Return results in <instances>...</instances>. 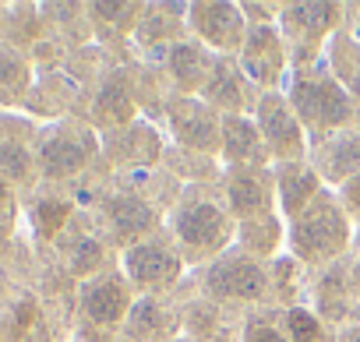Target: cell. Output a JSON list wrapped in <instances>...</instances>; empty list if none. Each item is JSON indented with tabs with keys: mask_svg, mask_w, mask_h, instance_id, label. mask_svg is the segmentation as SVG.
I'll return each instance as SVG.
<instances>
[{
	"mask_svg": "<svg viewBox=\"0 0 360 342\" xmlns=\"http://www.w3.org/2000/svg\"><path fill=\"white\" fill-rule=\"evenodd\" d=\"M342 244H346V219L328 195H318L293 219V247L304 258L318 261V258H332Z\"/></svg>",
	"mask_w": 360,
	"mask_h": 342,
	"instance_id": "6da1fadb",
	"label": "cell"
},
{
	"mask_svg": "<svg viewBox=\"0 0 360 342\" xmlns=\"http://www.w3.org/2000/svg\"><path fill=\"white\" fill-rule=\"evenodd\" d=\"M173 230H176V240L184 244L195 258L216 254L230 240V219H226V212L216 209V205H209V202H188L184 209H176Z\"/></svg>",
	"mask_w": 360,
	"mask_h": 342,
	"instance_id": "7a4b0ae2",
	"label": "cell"
},
{
	"mask_svg": "<svg viewBox=\"0 0 360 342\" xmlns=\"http://www.w3.org/2000/svg\"><path fill=\"white\" fill-rule=\"evenodd\" d=\"M293 106L304 117V124H314V127H325V131H332L335 124H342L349 117V99L342 96V88L332 78H318V74L297 78Z\"/></svg>",
	"mask_w": 360,
	"mask_h": 342,
	"instance_id": "3957f363",
	"label": "cell"
},
{
	"mask_svg": "<svg viewBox=\"0 0 360 342\" xmlns=\"http://www.w3.org/2000/svg\"><path fill=\"white\" fill-rule=\"evenodd\" d=\"M124 265H127V275L145 286V289H162L176 279L180 272V258L166 247V244H155V240H145V244H134L127 247L124 254Z\"/></svg>",
	"mask_w": 360,
	"mask_h": 342,
	"instance_id": "277c9868",
	"label": "cell"
},
{
	"mask_svg": "<svg viewBox=\"0 0 360 342\" xmlns=\"http://www.w3.org/2000/svg\"><path fill=\"white\" fill-rule=\"evenodd\" d=\"M258 113H262V138H265L283 159H300V152H304V134H300V124H297L293 110L286 106V99L265 96Z\"/></svg>",
	"mask_w": 360,
	"mask_h": 342,
	"instance_id": "5b68a950",
	"label": "cell"
},
{
	"mask_svg": "<svg viewBox=\"0 0 360 342\" xmlns=\"http://www.w3.org/2000/svg\"><path fill=\"white\" fill-rule=\"evenodd\" d=\"M209 289L223 300H251V296H262L265 275L248 258H226L209 272Z\"/></svg>",
	"mask_w": 360,
	"mask_h": 342,
	"instance_id": "8992f818",
	"label": "cell"
},
{
	"mask_svg": "<svg viewBox=\"0 0 360 342\" xmlns=\"http://www.w3.org/2000/svg\"><path fill=\"white\" fill-rule=\"evenodd\" d=\"M279 67H283L279 36L272 29H265V25L251 29V36L244 43V71H248V78L272 81V78H279Z\"/></svg>",
	"mask_w": 360,
	"mask_h": 342,
	"instance_id": "52a82bcc",
	"label": "cell"
},
{
	"mask_svg": "<svg viewBox=\"0 0 360 342\" xmlns=\"http://www.w3.org/2000/svg\"><path fill=\"white\" fill-rule=\"evenodd\" d=\"M191 22L202 29V36L212 46H219V50L237 46V36H240L237 8H230V4H198V8H191Z\"/></svg>",
	"mask_w": 360,
	"mask_h": 342,
	"instance_id": "ba28073f",
	"label": "cell"
},
{
	"mask_svg": "<svg viewBox=\"0 0 360 342\" xmlns=\"http://www.w3.org/2000/svg\"><path fill=\"white\" fill-rule=\"evenodd\" d=\"M82 307H85V314H89L92 321L110 324V321H117V317L124 314V307H127L124 286H120L117 279H99V282H92V286L85 289Z\"/></svg>",
	"mask_w": 360,
	"mask_h": 342,
	"instance_id": "9c48e42d",
	"label": "cell"
},
{
	"mask_svg": "<svg viewBox=\"0 0 360 342\" xmlns=\"http://www.w3.org/2000/svg\"><path fill=\"white\" fill-rule=\"evenodd\" d=\"M39 162L50 177H68L85 162V145H78L75 138H50L39 152Z\"/></svg>",
	"mask_w": 360,
	"mask_h": 342,
	"instance_id": "30bf717a",
	"label": "cell"
},
{
	"mask_svg": "<svg viewBox=\"0 0 360 342\" xmlns=\"http://www.w3.org/2000/svg\"><path fill=\"white\" fill-rule=\"evenodd\" d=\"M223 148L233 162H258L262 155V131L251 127V120H226Z\"/></svg>",
	"mask_w": 360,
	"mask_h": 342,
	"instance_id": "8fae6325",
	"label": "cell"
},
{
	"mask_svg": "<svg viewBox=\"0 0 360 342\" xmlns=\"http://www.w3.org/2000/svg\"><path fill=\"white\" fill-rule=\"evenodd\" d=\"M106 212H110L113 233L124 237V240H131V237H138V233H145L152 226V216H148V209L138 198H113Z\"/></svg>",
	"mask_w": 360,
	"mask_h": 342,
	"instance_id": "7c38bea8",
	"label": "cell"
},
{
	"mask_svg": "<svg viewBox=\"0 0 360 342\" xmlns=\"http://www.w3.org/2000/svg\"><path fill=\"white\" fill-rule=\"evenodd\" d=\"M265 198H269V188H265L258 177L237 173V177L230 180V205H233V212H240V216H258V212L265 209Z\"/></svg>",
	"mask_w": 360,
	"mask_h": 342,
	"instance_id": "4fadbf2b",
	"label": "cell"
},
{
	"mask_svg": "<svg viewBox=\"0 0 360 342\" xmlns=\"http://www.w3.org/2000/svg\"><path fill=\"white\" fill-rule=\"evenodd\" d=\"M0 169H8L11 177H25L29 173V152L15 141H4L0 145Z\"/></svg>",
	"mask_w": 360,
	"mask_h": 342,
	"instance_id": "5bb4252c",
	"label": "cell"
},
{
	"mask_svg": "<svg viewBox=\"0 0 360 342\" xmlns=\"http://www.w3.org/2000/svg\"><path fill=\"white\" fill-rule=\"evenodd\" d=\"M22 64L11 57V53H0V81L4 85H22Z\"/></svg>",
	"mask_w": 360,
	"mask_h": 342,
	"instance_id": "9a60e30c",
	"label": "cell"
},
{
	"mask_svg": "<svg viewBox=\"0 0 360 342\" xmlns=\"http://www.w3.org/2000/svg\"><path fill=\"white\" fill-rule=\"evenodd\" d=\"M248 342H286V338H283L276 328H269V324H258V321H255V324L248 328Z\"/></svg>",
	"mask_w": 360,
	"mask_h": 342,
	"instance_id": "2e32d148",
	"label": "cell"
},
{
	"mask_svg": "<svg viewBox=\"0 0 360 342\" xmlns=\"http://www.w3.org/2000/svg\"><path fill=\"white\" fill-rule=\"evenodd\" d=\"M353 92L360 96V64H356V71H353Z\"/></svg>",
	"mask_w": 360,
	"mask_h": 342,
	"instance_id": "e0dca14e",
	"label": "cell"
},
{
	"mask_svg": "<svg viewBox=\"0 0 360 342\" xmlns=\"http://www.w3.org/2000/svg\"><path fill=\"white\" fill-rule=\"evenodd\" d=\"M8 202V188H4V180H0V205Z\"/></svg>",
	"mask_w": 360,
	"mask_h": 342,
	"instance_id": "ac0fdd59",
	"label": "cell"
}]
</instances>
